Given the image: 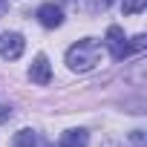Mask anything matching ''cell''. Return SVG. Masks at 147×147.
<instances>
[{
	"instance_id": "6da1fadb",
	"label": "cell",
	"mask_w": 147,
	"mask_h": 147,
	"mask_svg": "<svg viewBox=\"0 0 147 147\" xmlns=\"http://www.w3.org/2000/svg\"><path fill=\"white\" fill-rule=\"evenodd\" d=\"M101 58H104V49L95 38H84L66 49V66L72 72H90L101 63Z\"/></svg>"
},
{
	"instance_id": "7a4b0ae2",
	"label": "cell",
	"mask_w": 147,
	"mask_h": 147,
	"mask_svg": "<svg viewBox=\"0 0 147 147\" xmlns=\"http://www.w3.org/2000/svg\"><path fill=\"white\" fill-rule=\"evenodd\" d=\"M26 49V40L20 32H3L0 35V58L3 61H18Z\"/></svg>"
},
{
	"instance_id": "3957f363",
	"label": "cell",
	"mask_w": 147,
	"mask_h": 147,
	"mask_svg": "<svg viewBox=\"0 0 147 147\" xmlns=\"http://www.w3.org/2000/svg\"><path fill=\"white\" fill-rule=\"evenodd\" d=\"M107 43H110L113 61H124V58H130V52H127V40H124V29H121V26H110V29H107Z\"/></svg>"
},
{
	"instance_id": "277c9868",
	"label": "cell",
	"mask_w": 147,
	"mask_h": 147,
	"mask_svg": "<svg viewBox=\"0 0 147 147\" xmlns=\"http://www.w3.org/2000/svg\"><path fill=\"white\" fill-rule=\"evenodd\" d=\"M29 78H32L35 84H40V87H46V84L52 81V66H49L46 55H35V61H32V66H29Z\"/></svg>"
},
{
	"instance_id": "5b68a950",
	"label": "cell",
	"mask_w": 147,
	"mask_h": 147,
	"mask_svg": "<svg viewBox=\"0 0 147 147\" xmlns=\"http://www.w3.org/2000/svg\"><path fill=\"white\" fill-rule=\"evenodd\" d=\"M38 20H40V26H46V29H58V26L63 23V12H61L55 3H43V6L38 9Z\"/></svg>"
},
{
	"instance_id": "8992f818",
	"label": "cell",
	"mask_w": 147,
	"mask_h": 147,
	"mask_svg": "<svg viewBox=\"0 0 147 147\" xmlns=\"http://www.w3.org/2000/svg\"><path fill=\"white\" fill-rule=\"evenodd\" d=\"M87 141H90V133L87 130H66L58 144L61 147H87Z\"/></svg>"
},
{
	"instance_id": "52a82bcc",
	"label": "cell",
	"mask_w": 147,
	"mask_h": 147,
	"mask_svg": "<svg viewBox=\"0 0 147 147\" xmlns=\"http://www.w3.org/2000/svg\"><path fill=\"white\" fill-rule=\"evenodd\" d=\"M35 141H38L35 130H20V133H15L12 147H35Z\"/></svg>"
},
{
	"instance_id": "ba28073f",
	"label": "cell",
	"mask_w": 147,
	"mask_h": 147,
	"mask_svg": "<svg viewBox=\"0 0 147 147\" xmlns=\"http://www.w3.org/2000/svg\"><path fill=\"white\" fill-rule=\"evenodd\" d=\"M144 6H147V0H124V3H121V12H124V15H138Z\"/></svg>"
},
{
	"instance_id": "9c48e42d",
	"label": "cell",
	"mask_w": 147,
	"mask_h": 147,
	"mask_svg": "<svg viewBox=\"0 0 147 147\" xmlns=\"http://www.w3.org/2000/svg\"><path fill=\"white\" fill-rule=\"evenodd\" d=\"M144 46H147V38H144V35H136V38L127 43V52H130V55H136V52H141Z\"/></svg>"
},
{
	"instance_id": "30bf717a",
	"label": "cell",
	"mask_w": 147,
	"mask_h": 147,
	"mask_svg": "<svg viewBox=\"0 0 147 147\" xmlns=\"http://www.w3.org/2000/svg\"><path fill=\"white\" fill-rule=\"evenodd\" d=\"M130 138H133V144H136V147H144V130H133V136H130Z\"/></svg>"
},
{
	"instance_id": "8fae6325",
	"label": "cell",
	"mask_w": 147,
	"mask_h": 147,
	"mask_svg": "<svg viewBox=\"0 0 147 147\" xmlns=\"http://www.w3.org/2000/svg\"><path fill=\"white\" fill-rule=\"evenodd\" d=\"M6 12H9V0H0V18H3Z\"/></svg>"
}]
</instances>
